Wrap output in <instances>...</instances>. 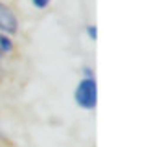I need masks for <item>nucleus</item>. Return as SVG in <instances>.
Instances as JSON below:
<instances>
[{
  "label": "nucleus",
  "mask_w": 151,
  "mask_h": 147,
  "mask_svg": "<svg viewBox=\"0 0 151 147\" xmlns=\"http://www.w3.org/2000/svg\"><path fill=\"white\" fill-rule=\"evenodd\" d=\"M74 101L81 110H94L98 105V85L96 77L92 76H81L78 85L74 88Z\"/></svg>",
  "instance_id": "f257e3e1"
},
{
  "label": "nucleus",
  "mask_w": 151,
  "mask_h": 147,
  "mask_svg": "<svg viewBox=\"0 0 151 147\" xmlns=\"http://www.w3.org/2000/svg\"><path fill=\"white\" fill-rule=\"evenodd\" d=\"M0 31L9 35H15L19 31V17L2 0H0Z\"/></svg>",
  "instance_id": "f03ea898"
},
{
  "label": "nucleus",
  "mask_w": 151,
  "mask_h": 147,
  "mask_svg": "<svg viewBox=\"0 0 151 147\" xmlns=\"http://www.w3.org/2000/svg\"><path fill=\"white\" fill-rule=\"evenodd\" d=\"M15 51V39L13 35L0 31V55H11Z\"/></svg>",
  "instance_id": "7ed1b4c3"
},
{
  "label": "nucleus",
  "mask_w": 151,
  "mask_h": 147,
  "mask_svg": "<svg viewBox=\"0 0 151 147\" xmlns=\"http://www.w3.org/2000/svg\"><path fill=\"white\" fill-rule=\"evenodd\" d=\"M29 2H32V6L35 7V9L42 11V9H48V7H50L52 0H29Z\"/></svg>",
  "instance_id": "20e7f679"
},
{
  "label": "nucleus",
  "mask_w": 151,
  "mask_h": 147,
  "mask_svg": "<svg viewBox=\"0 0 151 147\" xmlns=\"http://www.w3.org/2000/svg\"><path fill=\"white\" fill-rule=\"evenodd\" d=\"M85 33H87V37H88V41H96L98 39V28L94 26V24H88L87 28H85Z\"/></svg>",
  "instance_id": "39448f33"
}]
</instances>
